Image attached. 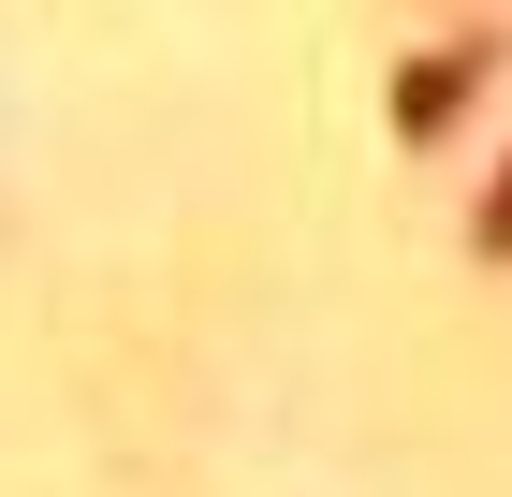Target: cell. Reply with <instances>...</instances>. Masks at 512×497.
Listing matches in <instances>:
<instances>
[{"mask_svg":"<svg viewBox=\"0 0 512 497\" xmlns=\"http://www.w3.org/2000/svg\"><path fill=\"white\" fill-rule=\"evenodd\" d=\"M469 234H483V264H512V176L483 191V220H469Z\"/></svg>","mask_w":512,"mask_h":497,"instance_id":"2","label":"cell"},{"mask_svg":"<svg viewBox=\"0 0 512 497\" xmlns=\"http://www.w3.org/2000/svg\"><path fill=\"white\" fill-rule=\"evenodd\" d=\"M454 88H469V59H425V74L395 88V132H439V117H454Z\"/></svg>","mask_w":512,"mask_h":497,"instance_id":"1","label":"cell"}]
</instances>
